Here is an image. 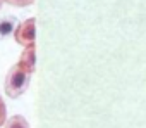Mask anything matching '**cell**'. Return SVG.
<instances>
[{"label": "cell", "mask_w": 146, "mask_h": 128, "mask_svg": "<svg viewBox=\"0 0 146 128\" xmlns=\"http://www.w3.org/2000/svg\"><path fill=\"white\" fill-rule=\"evenodd\" d=\"M31 75H33V71H29L28 68H24L19 62L16 66H12L9 69V73H7V78H5V94L11 99L21 97L28 90Z\"/></svg>", "instance_id": "6da1fadb"}, {"label": "cell", "mask_w": 146, "mask_h": 128, "mask_svg": "<svg viewBox=\"0 0 146 128\" xmlns=\"http://www.w3.org/2000/svg\"><path fill=\"white\" fill-rule=\"evenodd\" d=\"M14 38L23 47L35 45V42H36V19L29 18V19L23 21L14 31Z\"/></svg>", "instance_id": "7a4b0ae2"}, {"label": "cell", "mask_w": 146, "mask_h": 128, "mask_svg": "<svg viewBox=\"0 0 146 128\" xmlns=\"http://www.w3.org/2000/svg\"><path fill=\"white\" fill-rule=\"evenodd\" d=\"M19 64H23L29 71H35V68H36V47L35 45H29L23 50V54L19 57Z\"/></svg>", "instance_id": "3957f363"}, {"label": "cell", "mask_w": 146, "mask_h": 128, "mask_svg": "<svg viewBox=\"0 0 146 128\" xmlns=\"http://www.w3.org/2000/svg\"><path fill=\"white\" fill-rule=\"evenodd\" d=\"M5 128H29V125H28V121H26L24 116L16 114V116L9 118V121L5 123Z\"/></svg>", "instance_id": "277c9868"}, {"label": "cell", "mask_w": 146, "mask_h": 128, "mask_svg": "<svg viewBox=\"0 0 146 128\" xmlns=\"http://www.w3.org/2000/svg\"><path fill=\"white\" fill-rule=\"evenodd\" d=\"M14 26H16V21L14 18H5L0 21V36H7L14 31Z\"/></svg>", "instance_id": "5b68a950"}, {"label": "cell", "mask_w": 146, "mask_h": 128, "mask_svg": "<svg viewBox=\"0 0 146 128\" xmlns=\"http://www.w3.org/2000/svg\"><path fill=\"white\" fill-rule=\"evenodd\" d=\"M5 2L14 7H28V5H33L35 0H5Z\"/></svg>", "instance_id": "8992f818"}, {"label": "cell", "mask_w": 146, "mask_h": 128, "mask_svg": "<svg viewBox=\"0 0 146 128\" xmlns=\"http://www.w3.org/2000/svg\"><path fill=\"white\" fill-rule=\"evenodd\" d=\"M7 119V109H5V104L2 100V97H0V126H2Z\"/></svg>", "instance_id": "52a82bcc"}, {"label": "cell", "mask_w": 146, "mask_h": 128, "mask_svg": "<svg viewBox=\"0 0 146 128\" xmlns=\"http://www.w3.org/2000/svg\"><path fill=\"white\" fill-rule=\"evenodd\" d=\"M2 4H4V0H0V9H2Z\"/></svg>", "instance_id": "ba28073f"}]
</instances>
